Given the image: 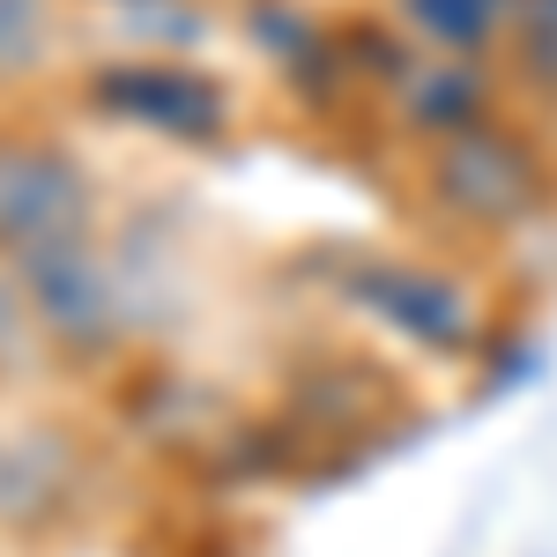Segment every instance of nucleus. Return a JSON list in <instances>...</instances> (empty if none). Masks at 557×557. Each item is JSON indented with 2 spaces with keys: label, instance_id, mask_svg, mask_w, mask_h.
Returning a JSON list of instances; mask_svg holds the SVG:
<instances>
[{
  "label": "nucleus",
  "instance_id": "7",
  "mask_svg": "<svg viewBox=\"0 0 557 557\" xmlns=\"http://www.w3.org/2000/svg\"><path fill=\"white\" fill-rule=\"evenodd\" d=\"M475 104H483V89H475L461 67H431L424 83L409 89V120H417V127H461Z\"/></svg>",
  "mask_w": 557,
  "mask_h": 557
},
{
  "label": "nucleus",
  "instance_id": "9",
  "mask_svg": "<svg viewBox=\"0 0 557 557\" xmlns=\"http://www.w3.org/2000/svg\"><path fill=\"white\" fill-rule=\"evenodd\" d=\"M45 45V0H0V75L30 67Z\"/></svg>",
  "mask_w": 557,
  "mask_h": 557
},
{
  "label": "nucleus",
  "instance_id": "5",
  "mask_svg": "<svg viewBox=\"0 0 557 557\" xmlns=\"http://www.w3.org/2000/svg\"><path fill=\"white\" fill-rule=\"evenodd\" d=\"M104 97H127L120 112L164 120V127H194V134L215 127V89L186 83V75H172V67H127V75L104 83Z\"/></svg>",
  "mask_w": 557,
  "mask_h": 557
},
{
  "label": "nucleus",
  "instance_id": "6",
  "mask_svg": "<svg viewBox=\"0 0 557 557\" xmlns=\"http://www.w3.org/2000/svg\"><path fill=\"white\" fill-rule=\"evenodd\" d=\"M498 8H506V0H409V23H417L424 38L469 52V45L498 23Z\"/></svg>",
  "mask_w": 557,
  "mask_h": 557
},
{
  "label": "nucleus",
  "instance_id": "4",
  "mask_svg": "<svg viewBox=\"0 0 557 557\" xmlns=\"http://www.w3.org/2000/svg\"><path fill=\"white\" fill-rule=\"evenodd\" d=\"M357 305H372L380 320H394L401 335H417V343H431V349H461V335H469V298H461L446 275L380 268V275H364Z\"/></svg>",
  "mask_w": 557,
  "mask_h": 557
},
{
  "label": "nucleus",
  "instance_id": "8",
  "mask_svg": "<svg viewBox=\"0 0 557 557\" xmlns=\"http://www.w3.org/2000/svg\"><path fill=\"white\" fill-rule=\"evenodd\" d=\"M30 343H38V312H30L23 275L8 268V253H0V364H23Z\"/></svg>",
  "mask_w": 557,
  "mask_h": 557
},
{
  "label": "nucleus",
  "instance_id": "3",
  "mask_svg": "<svg viewBox=\"0 0 557 557\" xmlns=\"http://www.w3.org/2000/svg\"><path fill=\"white\" fill-rule=\"evenodd\" d=\"M438 194L475 223H506L535 201V164H528V149L498 141V134H461L438 157Z\"/></svg>",
  "mask_w": 557,
  "mask_h": 557
},
{
  "label": "nucleus",
  "instance_id": "1",
  "mask_svg": "<svg viewBox=\"0 0 557 557\" xmlns=\"http://www.w3.org/2000/svg\"><path fill=\"white\" fill-rule=\"evenodd\" d=\"M23 290H30V312H38V335H52V343L75 349V357L112 349L120 327H127V290L97 260L89 238H60V246L30 253L23 260Z\"/></svg>",
  "mask_w": 557,
  "mask_h": 557
},
{
  "label": "nucleus",
  "instance_id": "2",
  "mask_svg": "<svg viewBox=\"0 0 557 557\" xmlns=\"http://www.w3.org/2000/svg\"><path fill=\"white\" fill-rule=\"evenodd\" d=\"M83 172L52 149L0 141V253L30 260L60 238H83Z\"/></svg>",
  "mask_w": 557,
  "mask_h": 557
}]
</instances>
